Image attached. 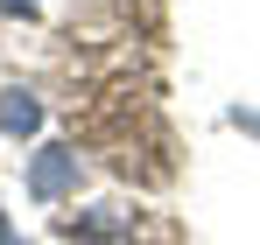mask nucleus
Wrapping results in <instances>:
<instances>
[{
	"mask_svg": "<svg viewBox=\"0 0 260 245\" xmlns=\"http://www.w3.org/2000/svg\"><path fill=\"white\" fill-rule=\"evenodd\" d=\"M0 245H28L21 231H14V217H7V210H0Z\"/></svg>",
	"mask_w": 260,
	"mask_h": 245,
	"instance_id": "7ed1b4c3",
	"label": "nucleus"
},
{
	"mask_svg": "<svg viewBox=\"0 0 260 245\" xmlns=\"http://www.w3.org/2000/svg\"><path fill=\"white\" fill-rule=\"evenodd\" d=\"M78 182H85V161H78V147H63V140H43V147L28 154V196H36V203H63V196H78Z\"/></svg>",
	"mask_w": 260,
	"mask_h": 245,
	"instance_id": "f257e3e1",
	"label": "nucleus"
},
{
	"mask_svg": "<svg viewBox=\"0 0 260 245\" xmlns=\"http://www.w3.org/2000/svg\"><path fill=\"white\" fill-rule=\"evenodd\" d=\"M0 133L36 140V133H43V98H36V91H21V84H7V91H0Z\"/></svg>",
	"mask_w": 260,
	"mask_h": 245,
	"instance_id": "f03ea898",
	"label": "nucleus"
},
{
	"mask_svg": "<svg viewBox=\"0 0 260 245\" xmlns=\"http://www.w3.org/2000/svg\"><path fill=\"white\" fill-rule=\"evenodd\" d=\"M43 0H0V14H36Z\"/></svg>",
	"mask_w": 260,
	"mask_h": 245,
	"instance_id": "20e7f679",
	"label": "nucleus"
}]
</instances>
